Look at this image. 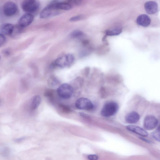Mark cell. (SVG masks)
Masks as SVG:
<instances>
[{
	"instance_id": "cell-1",
	"label": "cell",
	"mask_w": 160,
	"mask_h": 160,
	"mask_svg": "<svg viewBox=\"0 0 160 160\" xmlns=\"http://www.w3.org/2000/svg\"><path fill=\"white\" fill-rule=\"evenodd\" d=\"M74 61V57L71 54H67L57 59L52 64L53 67H58L64 68L70 66Z\"/></svg>"
},
{
	"instance_id": "cell-2",
	"label": "cell",
	"mask_w": 160,
	"mask_h": 160,
	"mask_svg": "<svg viewBox=\"0 0 160 160\" xmlns=\"http://www.w3.org/2000/svg\"><path fill=\"white\" fill-rule=\"evenodd\" d=\"M117 103L113 101L107 102L103 106L101 112L102 116L108 117L115 115L118 109Z\"/></svg>"
},
{
	"instance_id": "cell-3",
	"label": "cell",
	"mask_w": 160,
	"mask_h": 160,
	"mask_svg": "<svg viewBox=\"0 0 160 160\" xmlns=\"http://www.w3.org/2000/svg\"><path fill=\"white\" fill-rule=\"evenodd\" d=\"M57 92L60 98L65 99H68L72 96L73 92V88L69 84L63 83L58 87Z\"/></svg>"
},
{
	"instance_id": "cell-4",
	"label": "cell",
	"mask_w": 160,
	"mask_h": 160,
	"mask_svg": "<svg viewBox=\"0 0 160 160\" xmlns=\"http://www.w3.org/2000/svg\"><path fill=\"white\" fill-rule=\"evenodd\" d=\"M39 6V3L37 1L25 0L22 2L21 7L23 11L27 13L31 14L37 11Z\"/></svg>"
},
{
	"instance_id": "cell-5",
	"label": "cell",
	"mask_w": 160,
	"mask_h": 160,
	"mask_svg": "<svg viewBox=\"0 0 160 160\" xmlns=\"http://www.w3.org/2000/svg\"><path fill=\"white\" fill-rule=\"evenodd\" d=\"M59 12V10L55 7L52 2L42 11L40 16L41 18H46L57 15Z\"/></svg>"
},
{
	"instance_id": "cell-6",
	"label": "cell",
	"mask_w": 160,
	"mask_h": 160,
	"mask_svg": "<svg viewBox=\"0 0 160 160\" xmlns=\"http://www.w3.org/2000/svg\"><path fill=\"white\" fill-rule=\"evenodd\" d=\"M76 107L80 109L90 110L93 109L94 106L88 98H81L78 99L75 103Z\"/></svg>"
},
{
	"instance_id": "cell-7",
	"label": "cell",
	"mask_w": 160,
	"mask_h": 160,
	"mask_svg": "<svg viewBox=\"0 0 160 160\" xmlns=\"http://www.w3.org/2000/svg\"><path fill=\"white\" fill-rule=\"evenodd\" d=\"M158 120L154 116L148 115L144 118L143 122V127L144 128L148 130L154 129L157 126Z\"/></svg>"
},
{
	"instance_id": "cell-8",
	"label": "cell",
	"mask_w": 160,
	"mask_h": 160,
	"mask_svg": "<svg viewBox=\"0 0 160 160\" xmlns=\"http://www.w3.org/2000/svg\"><path fill=\"white\" fill-rule=\"evenodd\" d=\"M3 12L5 15L10 17L14 15L17 11V7L13 2L8 1L6 2L3 6Z\"/></svg>"
},
{
	"instance_id": "cell-9",
	"label": "cell",
	"mask_w": 160,
	"mask_h": 160,
	"mask_svg": "<svg viewBox=\"0 0 160 160\" xmlns=\"http://www.w3.org/2000/svg\"><path fill=\"white\" fill-rule=\"evenodd\" d=\"M144 7L146 12L150 14L156 13L158 10V5L157 2L154 1L146 2L144 4Z\"/></svg>"
},
{
	"instance_id": "cell-10",
	"label": "cell",
	"mask_w": 160,
	"mask_h": 160,
	"mask_svg": "<svg viewBox=\"0 0 160 160\" xmlns=\"http://www.w3.org/2000/svg\"><path fill=\"white\" fill-rule=\"evenodd\" d=\"M33 18L34 17L31 14L26 13L19 19V25L22 28L26 27L32 22Z\"/></svg>"
},
{
	"instance_id": "cell-11",
	"label": "cell",
	"mask_w": 160,
	"mask_h": 160,
	"mask_svg": "<svg viewBox=\"0 0 160 160\" xmlns=\"http://www.w3.org/2000/svg\"><path fill=\"white\" fill-rule=\"evenodd\" d=\"M127 129L142 137H146L148 135V132L143 129L134 125H129L126 126Z\"/></svg>"
},
{
	"instance_id": "cell-12",
	"label": "cell",
	"mask_w": 160,
	"mask_h": 160,
	"mask_svg": "<svg viewBox=\"0 0 160 160\" xmlns=\"http://www.w3.org/2000/svg\"><path fill=\"white\" fill-rule=\"evenodd\" d=\"M136 22L137 24L140 26L146 27L150 24L151 19L147 15L142 14L137 17Z\"/></svg>"
},
{
	"instance_id": "cell-13",
	"label": "cell",
	"mask_w": 160,
	"mask_h": 160,
	"mask_svg": "<svg viewBox=\"0 0 160 160\" xmlns=\"http://www.w3.org/2000/svg\"><path fill=\"white\" fill-rule=\"evenodd\" d=\"M140 116L135 112H132L126 116L125 119L128 123L133 124L137 123L140 119Z\"/></svg>"
},
{
	"instance_id": "cell-14",
	"label": "cell",
	"mask_w": 160,
	"mask_h": 160,
	"mask_svg": "<svg viewBox=\"0 0 160 160\" xmlns=\"http://www.w3.org/2000/svg\"><path fill=\"white\" fill-rule=\"evenodd\" d=\"M14 28V26L10 23H4L1 26L0 31L2 34L7 35H12Z\"/></svg>"
},
{
	"instance_id": "cell-15",
	"label": "cell",
	"mask_w": 160,
	"mask_h": 160,
	"mask_svg": "<svg viewBox=\"0 0 160 160\" xmlns=\"http://www.w3.org/2000/svg\"><path fill=\"white\" fill-rule=\"evenodd\" d=\"M52 2L55 7L59 10H69L72 8V5L68 2H60L58 1H53Z\"/></svg>"
},
{
	"instance_id": "cell-16",
	"label": "cell",
	"mask_w": 160,
	"mask_h": 160,
	"mask_svg": "<svg viewBox=\"0 0 160 160\" xmlns=\"http://www.w3.org/2000/svg\"><path fill=\"white\" fill-rule=\"evenodd\" d=\"M122 30V28L120 26H117L107 30L105 31V33L108 36L117 35L121 32Z\"/></svg>"
},
{
	"instance_id": "cell-17",
	"label": "cell",
	"mask_w": 160,
	"mask_h": 160,
	"mask_svg": "<svg viewBox=\"0 0 160 160\" xmlns=\"http://www.w3.org/2000/svg\"><path fill=\"white\" fill-rule=\"evenodd\" d=\"M41 102V98L38 95L34 96L32 98L31 104L32 108L36 109L39 105Z\"/></svg>"
},
{
	"instance_id": "cell-18",
	"label": "cell",
	"mask_w": 160,
	"mask_h": 160,
	"mask_svg": "<svg viewBox=\"0 0 160 160\" xmlns=\"http://www.w3.org/2000/svg\"><path fill=\"white\" fill-rule=\"evenodd\" d=\"M48 84L52 87H54L57 85L59 83V80L54 76H51L48 79Z\"/></svg>"
},
{
	"instance_id": "cell-19",
	"label": "cell",
	"mask_w": 160,
	"mask_h": 160,
	"mask_svg": "<svg viewBox=\"0 0 160 160\" xmlns=\"http://www.w3.org/2000/svg\"><path fill=\"white\" fill-rule=\"evenodd\" d=\"M83 34V32L79 30H75L71 32L70 36L73 38H78L82 36Z\"/></svg>"
},
{
	"instance_id": "cell-20",
	"label": "cell",
	"mask_w": 160,
	"mask_h": 160,
	"mask_svg": "<svg viewBox=\"0 0 160 160\" xmlns=\"http://www.w3.org/2000/svg\"><path fill=\"white\" fill-rule=\"evenodd\" d=\"M59 106L62 111L65 113H68L71 112L70 108L65 105L61 103L59 105Z\"/></svg>"
},
{
	"instance_id": "cell-21",
	"label": "cell",
	"mask_w": 160,
	"mask_h": 160,
	"mask_svg": "<svg viewBox=\"0 0 160 160\" xmlns=\"http://www.w3.org/2000/svg\"><path fill=\"white\" fill-rule=\"evenodd\" d=\"M152 136L156 140L160 141V131L159 128L152 133Z\"/></svg>"
},
{
	"instance_id": "cell-22",
	"label": "cell",
	"mask_w": 160,
	"mask_h": 160,
	"mask_svg": "<svg viewBox=\"0 0 160 160\" xmlns=\"http://www.w3.org/2000/svg\"><path fill=\"white\" fill-rule=\"evenodd\" d=\"M54 94L53 91L52 89H47L44 92V95L45 97L50 98L52 97Z\"/></svg>"
},
{
	"instance_id": "cell-23",
	"label": "cell",
	"mask_w": 160,
	"mask_h": 160,
	"mask_svg": "<svg viewBox=\"0 0 160 160\" xmlns=\"http://www.w3.org/2000/svg\"><path fill=\"white\" fill-rule=\"evenodd\" d=\"M6 38L4 35L0 33V47L4 44Z\"/></svg>"
},
{
	"instance_id": "cell-24",
	"label": "cell",
	"mask_w": 160,
	"mask_h": 160,
	"mask_svg": "<svg viewBox=\"0 0 160 160\" xmlns=\"http://www.w3.org/2000/svg\"><path fill=\"white\" fill-rule=\"evenodd\" d=\"M82 15H78L71 18L70 19V20L71 21H76L82 19Z\"/></svg>"
},
{
	"instance_id": "cell-25",
	"label": "cell",
	"mask_w": 160,
	"mask_h": 160,
	"mask_svg": "<svg viewBox=\"0 0 160 160\" xmlns=\"http://www.w3.org/2000/svg\"><path fill=\"white\" fill-rule=\"evenodd\" d=\"M87 158L89 160H98V157L96 154H90L88 155Z\"/></svg>"
},
{
	"instance_id": "cell-26",
	"label": "cell",
	"mask_w": 160,
	"mask_h": 160,
	"mask_svg": "<svg viewBox=\"0 0 160 160\" xmlns=\"http://www.w3.org/2000/svg\"><path fill=\"white\" fill-rule=\"evenodd\" d=\"M140 139H142V140L144 141V142H147V143H150V141H149L146 138H143L142 137H140Z\"/></svg>"
},
{
	"instance_id": "cell-27",
	"label": "cell",
	"mask_w": 160,
	"mask_h": 160,
	"mask_svg": "<svg viewBox=\"0 0 160 160\" xmlns=\"http://www.w3.org/2000/svg\"><path fill=\"white\" fill-rule=\"evenodd\" d=\"M4 52L7 55H9V52L8 50H6Z\"/></svg>"
}]
</instances>
